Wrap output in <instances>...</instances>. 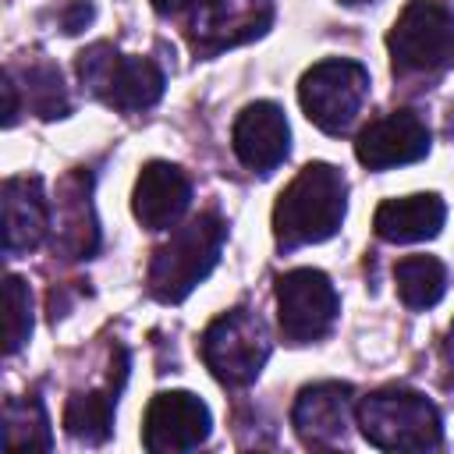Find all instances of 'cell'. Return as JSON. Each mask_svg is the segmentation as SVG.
Masks as SVG:
<instances>
[{
    "label": "cell",
    "instance_id": "1",
    "mask_svg": "<svg viewBox=\"0 0 454 454\" xmlns=\"http://www.w3.org/2000/svg\"><path fill=\"white\" fill-rule=\"evenodd\" d=\"M348 209V181L330 163H309L273 206V238L280 248L316 245L337 234Z\"/></svg>",
    "mask_w": 454,
    "mask_h": 454
},
{
    "label": "cell",
    "instance_id": "2",
    "mask_svg": "<svg viewBox=\"0 0 454 454\" xmlns=\"http://www.w3.org/2000/svg\"><path fill=\"white\" fill-rule=\"evenodd\" d=\"M227 227L216 213H199L184 227H177L149 262V294L156 301H181L209 277L220 259Z\"/></svg>",
    "mask_w": 454,
    "mask_h": 454
},
{
    "label": "cell",
    "instance_id": "3",
    "mask_svg": "<svg viewBox=\"0 0 454 454\" xmlns=\"http://www.w3.org/2000/svg\"><path fill=\"white\" fill-rule=\"evenodd\" d=\"M358 426L380 450H433L443 436L436 404L411 387H383L362 397Z\"/></svg>",
    "mask_w": 454,
    "mask_h": 454
},
{
    "label": "cell",
    "instance_id": "4",
    "mask_svg": "<svg viewBox=\"0 0 454 454\" xmlns=\"http://www.w3.org/2000/svg\"><path fill=\"white\" fill-rule=\"evenodd\" d=\"M82 85L114 110H149L163 96V71L149 57H124L110 43H96L74 60Z\"/></svg>",
    "mask_w": 454,
    "mask_h": 454
},
{
    "label": "cell",
    "instance_id": "5",
    "mask_svg": "<svg viewBox=\"0 0 454 454\" xmlns=\"http://www.w3.org/2000/svg\"><path fill=\"white\" fill-rule=\"evenodd\" d=\"M394 71L433 74L454 60V7L440 0H408L387 32Z\"/></svg>",
    "mask_w": 454,
    "mask_h": 454
},
{
    "label": "cell",
    "instance_id": "6",
    "mask_svg": "<svg viewBox=\"0 0 454 454\" xmlns=\"http://www.w3.org/2000/svg\"><path fill=\"white\" fill-rule=\"evenodd\" d=\"M270 358V333L248 309H231L202 333V362L227 387L252 383Z\"/></svg>",
    "mask_w": 454,
    "mask_h": 454
},
{
    "label": "cell",
    "instance_id": "7",
    "mask_svg": "<svg viewBox=\"0 0 454 454\" xmlns=\"http://www.w3.org/2000/svg\"><path fill=\"white\" fill-rule=\"evenodd\" d=\"M365 96H369V71L362 64L340 60V57L312 64L298 85L305 117L330 135H340L344 128H351Z\"/></svg>",
    "mask_w": 454,
    "mask_h": 454
},
{
    "label": "cell",
    "instance_id": "8",
    "mask_svg": "<svg viewBox=\"0 0 454 454\" xmlns=\"http://www.w3.org/2000/svg\"><path fill=\"white\" fill-rule=\"evenodd\" d=\"M340 301L326 273L319 270H291L277 280V319L280 333L291 344H312L326 337L337 323Z\"/></svg>",
    "mask_w": 454,
    "mask_h": 454
},
{
    "label": "cell",
    "instance_id": "9",
    "mask_svg": "<svg viewBox=\"0 0 454 454\" xmlns=\"http://www.w3.org/2000/svg\"><path fill=\"white\" fill-rule=\"evenodd\" d=\"M273 25V7L255 0H199L188 39L199 57H213L220 50L259 39Z\"/></svg>",
    "mask_w": 454,
    "mask_h": 454
},
{
    "label": "cell",
    "instance_id": "10",
    "mask_svg": "<svg viewBox=\"0 0 454 454\" xmlns=\"http://www.w3.org/2000/svg\"><path fill=\"white\" fill-rule=\"evenodd\" d=\"M209 429H213V415L195 394L163 390L145 408L142 443L153 454H177V450H192L206 443Z\"/></svg>",
    "mask_w": 454,
    "mask_h": 454
},
{
    "label": "cell",
    "instance_id": "11",
    "mask_svg": "<svg viewBox=\"0 0 454 454\" xmlns=\"http://www.w3.org/2000/svg\"><path fill=\"white\" fill-rule=\"evenodd\" d=\"M429 153V128L415 110H394L362 128L355 138V156L369 170H387L401 163H415Z\"/></svg>",
    "mask_w": 454,
    "mask_h": 454
},
{
    "label": "cell",
    "instance_id": "12",
    "mask_svg": "<svg viewBox=\"0 0 454 454\" xmlns=\"http://www.w3.org/2000/svg\"><path fill=\"white\" fill-rule=\"evenodd\" d=\"M291 149V128L287 117L277 103H248L241 110V117L234 121V153L238 160L255 170V174H270L277 163H284Z\"/></svg>",
    "mask_w": 454,
    "mask_h": 454
},
{
    "label": "cell",
    "instance_id": "13",
    "mask_svg": "<svg viewBox=\"0 0 454 454\" xmlns=\"http://www.w3.org/2000/svg\"><path fill=\"white\" fill-rule=\"evenodd\" d=\"M351 387L348 383H312L298 394L291 422L305 447H337L348 436Z\"/></svg>",
    "mask_w": 454,
    "mask_h": 454
},
{
    "label": "cell",
    "instance_id": "14",
    "mask_svg": "<svg viewBox=\"0 0 454 454\" xmlns=\"http://www.w3.org/2000/svg\"><path fill=\"white\" fill-rule=\"evenodd\" d=\"M188 202H192V184L181 167L163 163V160H153L142 167V174L135 181V195H131V209L142 227L163 231V227L177 223L184 216Z\"/></svg>",
    "mask_w": 454,
    "mask_h": 454
},
{
    "label": "cell",
    "instance_id": "15",
    "mask_svg": "<svg viewBox=\"0 0 454 454\" xmlns=\"http://www.w3.org/2000/svg\"><path fill=\"white\" fill-rule=\"evenodd\" d=\"M4 206V248L7 255L32 252L50 231V206L39 177H7L0 188Z\"/></svg>",
    "mask_w": 454,
    "mask_h": 454
},
{
    "label": "cell",
    "instance_id": "16",
    "mask_svg": "<svg viewBox=\"0 0 454 454\" xmlns=\"http://www.w3.org/2000/svg\"><path fill=\"white\" fill-rule=\"evenodd\" d=\"M443 216H447V206L440 195L426 192V195H404V199H387L376 216H372V227L383 241H394V245H408V241H426V238H436L440 227H443Z\"/></svg>",
    "mask_w": 454,
    "mask_h": 454
},
{
    "label": "cell",
    "instance_id": "17",
    "mask_svg": "<svg viewBox=\"0 0 454 454\" xmlns=\"http://www.w3.org/2000/svg\"><path fill=\"white\" fill-rule=\"evenodd\" d=\"M394 280L408 309H429L447 291V266L433 255H404L394 266Z\"/></svg>",
    "mask_w": 454,
    "mask_h": 454
},
{
    "label": "cell",
    "instance_id": "18",
    "mask_svg": "<svg viewBox=\"0 0 454 454\" xmlns=\"http://www.w3.org/2000/svg\"><path fill=\"white\" fill-rule=\"evenodd\" d=\"M114 394L103 390H85V394H71L64 404V429L78 440V443H103L114 429Z\"/></svg>",
    "mask_w": 454,
    "mask_h": 454
},
{
    "label": "cell",
    "instance_id": "19",
    "mask_svg": "<svg viewBox=\"0 0 454 454\" xmlns=\"http://www.w3.org/2000/svg\"><path fill=\"white\" fill-rule=\"evenodd\" d=\"M4 443L7 450H50V419L35 397H14L4 404Z\"/></svg>",
    "mask_w": 454,
    "mask_h": 454
},
{
    "label": "cell",
    "instance_id": "20",
    "mask_svg": "<svg viewBox=\"0 0 454 454\" xmlns=\"http://www.w3.org/2000/svg\"><path fill=\"white\" fill-rule=\"evenodd\" d=\"M57 248L67 259H85L96 252V220L89 209V195L74 188L67 199H60L57 209Z\"/></svg>",
    "mask_w": 454,
    "mask_h": 454
},
{
    "label": "cell",
    "instance_id": "21",
    "mask_svg": "<svg viewBox=\"0 0 454 454\" xmlns=\"http://www.w3.org/2000/svg\"><path fill=\"white\" fill-rule=\"evenodd\" d=\"M25 106L32 114H39L43 121L64 117L71 110L67 89H64L60 71L53 64H32V67H25Z\"/></svg>",
    "mask_w": 454,
    "mask_h": 454
},
{
    "label": "cell",
    "instance_id": "22",
    "mask_svg": "<svg viewBox=\"0 0 454 454\" xmlns=\"http://www.w3.org/2000/svg\"><path fill=\"white\" fill-rule=\"evenodd\" d=\"M4 301H7V323H4V351L14 355L28 333H32V294L21 277H7L4 284Z\"/></svg>",
    "mask_w": 454,
    "mask_h": 454
},
{
    "label": "cell",
    "instance_id": "23",
    "mask_svg": "<svg viewBox=\"0 0 454 454\" xmlns=\"http://www.w3.org/2000/svg\"><path fill=\"white\" fill-rule=\"evenodd\" d=\"M92 4L89 0H74V4H67L64 11H60V28L67 32V35H74V32H82L89 21H92Z\"/></svg>",
    "mask_w": 454,
    "mask_h": 454
},
{
    "label": "cell",
    "instance_id": "24",
    "mask_svg": "<svg viewBox=\"0 0 454 454\" xmlns=\"http://www.w3.org/2000/svg\"><path fill=\"white\" fill-rule=\"evenodd\" d=\"M199 0H153V7L160 11V14H181V11H188V7H195Z\"/></svg>",
    "mask_w": 454,
    "mask_h": 454
},
{
    "label": "cell",
    "instance_id": "25",
    "mask_svg": "<svg viewBox=\"0 0 454 454\" xmlns=\"http://www.w3.org/2000/svg\"><path fill=\"white\" fill-rule=\"evenodd\" d=\"M443 358H447V369L454 372V326H450V333H447V344H443Z\"/></svg>",
    "mask_w": 454,
    "mask_h": 454
},
{
    "label": "cell",
    "instance_id": "26",
    "mask_svg": "<svg viewBox=\"0 0 454 454\" xmlns=\"http://www.w3.org/2000/svg\"><path fill=\"white\" fill-rule=\"evenodd\" d=\"M340 4H369V0H340Z\"/></svg>",
    "mask_w": 454,
    "mask_h": 454
}]
</instances>
